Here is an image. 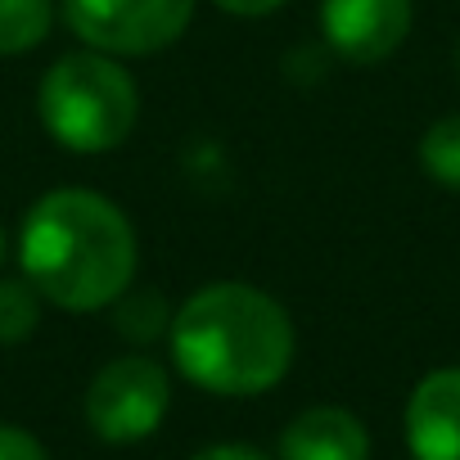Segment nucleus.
Segmentation results:
<instances>
[{"instance_id":"obj_16","label":"nucleus","mask_w":460,"mask_h":460,"mask_svg":"<svg viewBox=\"0 0 460 460\" xmlns=\"http://www.w3.org/2000/svg\"><path fill=\"white\" fill-rule=\"evenodd\" d=\"M5 253H10V244H5V226H0V267H5Z\"/></svg>"},{"instance_id":"obj_9","label":"nucleus","mask_w":460,"mask_h":460,"mask_svg":"<svg viewBox=\"0 0 460 460\" xmlns=\"http://www.w3.org/2000/svg\"><path fill=\"white\" fill-rule=\"evenodd\" d=\"M50 0H0V55H28L50 37Z\"/></svg>"},{"instance_id":"obj_10","label":"nucleus","mask_w":460,"mask_h":460,"mask_svg":"<svg viewBox=\"0 0 460 460\" xmlns=\"http://www.w3.org/2000/svg\"><path fill=\"white\" fill-rule=\"evenodd\" d=\"M420 167H424V176L433 185L460 194V113L438 118L420 136Z\"/></svg>"},{"instance_id":"obj_11","label":"nucleus","mask_w":460,"mask_h":460,"mask_svg":"<svg viewBox=\"0 0 460 460\" xmlns=\"http://www.w3.org/2000/svg\"><path fill=\"white\" fill-rule=\"evenodd\" d=\"M41 325V294L32 280H0V348L23 343Z\"/></svg>"},{"instance_id":"obj_12","label":"nucleus","mask_w":460,"mask_h":460,"mask_svg":"<svg viewBox=\"0 0 460 460\" xmlns=\"http://www.w3.org/2000/svg\"><path fill=\"white\" fill-rule=\"evenodd\" d=\"M172 325V316H167V303H163V294H154V289H145V294H122L118 298V330L127 334V339H136V343H149V339H158L163 330Z\"/></svg>"},{"instance_id":"obj_4","label":"nucleus","mask_w":460,"mask_h":460,"mask_svg":"<svg viewBox=\"0 0 460 460\" xmlns=\"http://www.w3.org/2000/svg\"><path fill=\"white\" fill-rule=\"evenodd\" d=\"M68 28L113 59L158 55L194 19V0H64Z\"/></svg>"},{"instance_id":"obj_13","label":"nucleus","mask_w":460,"mask_h":460,"mask_svg":"<svg viewBox=\"0 0 460 460\" xmlns=\"http://www.w3.org/2000/svg\"><path fill=\"white\" fill-rule=\"evenodd\" d=\"M0 460H50V456H46V447L28 429L0 424Z\"/></svg>"},{"instance_id":"obj_7","label":"nucleus","mask_w":460,"mask_h":460,"mask_svg":"<svg viewBox=\"0 0 460 460\" xmlns=\"http://www.w3.org/2000/svg\"><path fill=\"white\" fill-rule=\"evenodd\" d=\"M406 447L415 460H460V366L429 370L406 402Z\"/></svg>"},{"instance_id":"obj_6","label":"nucleus","mask_w":460,"mask_h":460,"mask_svg":"<svg viewBox=\"0 0 460 460\" xmlns=\"http://www.w3.org/2000/svg\"><path fill=\"white\" fill-rule=\"evenodd\" d=\"M415 0H321V32L330 50L357 68H375L406 41Z\"/></svg>"},{"instance_id":"obj_8","label":"nucleus","mask_w":460,"mask_h":460,"mask_svg":"<svg viewBox=\"0 0 460 460\" xmlns=\"http://www.w3.org/2000/svg\"><path fill=\"white\" fill-rule=\"evenodd\" d=\"M280 460H370V433L343 406H312L280 433Z\"/></svg>"},{"instance_id":"obj_2","label":"nucleus","mask_w":460,"mask_h":460,"mask_svg":"<svg viewBox=\"0 0 460 460\" xmlns=\"http://www.w3.org/2000/svg\"><path fill=\"white\" fill-rule=\"evenodd\" d=\"M167 339L181 375L221 397H258L294 366L289 312L240 280H217L190 294L172 316Z\"/></svg>"},{"instance_id":"obj_14","label":"nucleus","mask_w":460,"mask_h":460,"mask_svg":"<svg viewBox=\"0 0 460 460\" xmlns=\"http://www.w3.org/2000/svg\"><path fill=\"white\" fill-rule=\"evenodd\" d=\"M226 14H240V19H262V14H276L285 0H217Z\"/></svg>"},{"instance_id":"obj_5","label":"nucleus","mask_w":460,"mask_h":460,"mask_svg":"<svg viewBox=\"0 0 460 460\" xmlns=\"http://www.w3.org/2000/svg\"><path fill=\"white\" fill-rule=\"evenodd\" d=\"M172 402L167 370L149 357L109 361L86 388V420L104 442H140L149 438Z\"/></svg>"},{"instance_id":"obj_1","label":"nucleus","mask_w":460,"mask_h":460,"mask_svg":"<svg viewBox=\"0 0 460 460\" xmlns=\"http://www.w3.org/2000/svg\"><path fill=\"white\" fill-rule=\"evenodd\" d=\"M19 262L46 303L64 312H100L136 285L140 244L136 226L113 199L68 185L28 208Z\"/></svg>"},{"instance_id":"obj_15","label":"nucleus","mask_w":460,"mask_h":460,"mask_svg":"<svg viewBox=\"0 0 460 460\" xmlns=\"http://www.w3.org/2000/svg\"><path fill=\"white\" fill-rule=\"evenodd\" d=\"M190 460H267V456H258L253 447H240V442H221V447H208Z\"/></svg>"},{"instance_id":"obj_3","label":"nucleus","mask_w":460,"mask_h":460,"mask_svg":"<svg viewBox=\"0 0 460 460\" xmlns=\"http://www.w3.org/2000/svg\"><path fill=\"white\" fill-rule=\"evenodd\" d=\"M37 113L59 149L109 154L136 131L140 91L113 55L82 50L46 68L37 86Z\"/></svg>"}]
</instances>
